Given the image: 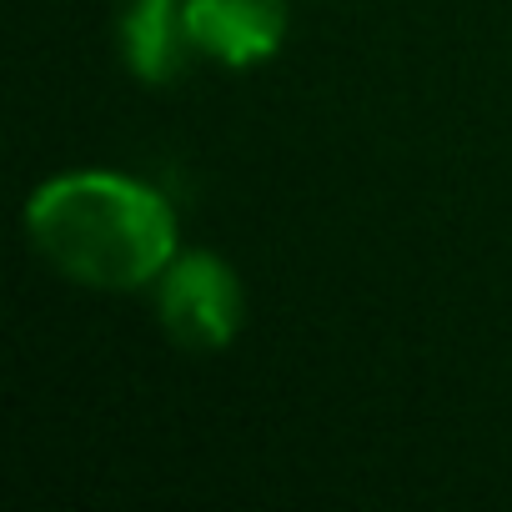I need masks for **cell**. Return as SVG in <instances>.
Returning a JSON list of instances; mask_svg holds the SVG:
<instances>
[{
	"label": "cell",
	"instance_id": "obj_3",
	"mask_svg": "<svg viewBox=\"0 0 512 512\" xmlns=\"http://www.w3.org/2000/svg\"><path fill=\"white\" fill-rule=\"evenodd\" d=\"M191 46L221 66H256L287 41V0H181Z\"/></svg>",
	"mask_w": 512,
	"mask_h": 512
},
{
	"label": "cell",
	"instance_id": "obj_4",
	"mask_svg": "<svg viewBox=\"0 0 512 512\" xmlns=\"http://www.w3.org/2000/svg\"><path fill=\"white\" fill-rule=\"evenodd\" d=\"M191 31L181 0H136L121 21V56L146 86H171L191 56Z\"/></svg>",
	"mask_w": 512,
	"mask_h": 512
},
{
	"label": "cell",
	"instance_id": "obj_2",
	"mask_svg": "<svg viewBox=\"0 0 512 512\" xmlns=\"http://www.w3.org/2000/svg\"><path fill=\"white\" fill-rule=\"evenodd\" d=\"M156 317L166 337L186 352H221L246 317L236 272L216 251H191L156 277Z\"/></svg>",
	"mask_w": 512,
	"mask_h": 512
},
{
	"label": "cell",
	"instance_id": "obj_1",
	"mask_svg": "<svg viewBox=\"0 0 512 512\" xmlns=\"http://www.w3.org/2000/svg\"><path fill=\"white\" fill-rule=\"evenodd\" d=\"M26 231L46 262L81 287L131 292L176 262V211L146 181L66 171L26 201Z\"/></svg>",
	"mask_w": 512,
	"mask_h": 512
}]
</instances>
